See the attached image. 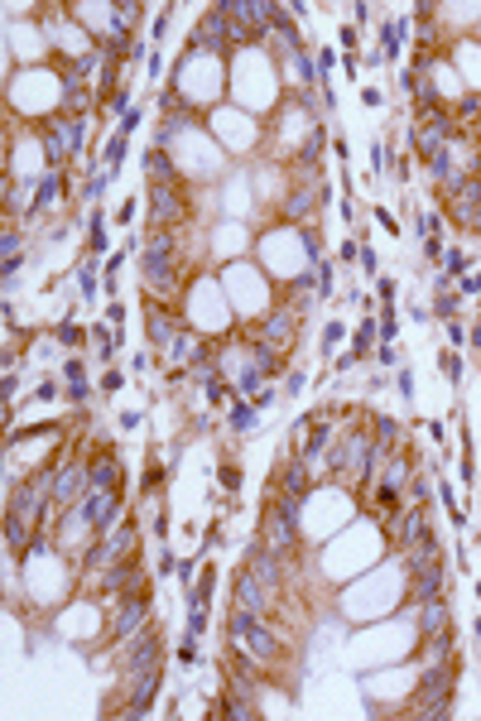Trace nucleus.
Instances as JSON below:
<instances>
[{"label": "nucleus", "instance_id": "7", "mask_svg": "<svg viewBox=\"0 0 481 721\" xmlns=\"http://www.w3.org/2000/svg\"><path fill=\"white\" fill-rule=\"evenodd\" d=\"M92 481H97L102 491H116V462H102V467L92 472Z\"/></svg>", "mask_w": 481, "mask_h": 721}, {"label": "nucleus", "instance_id": "12", "mask_svg": "<svg viewBox=\"0 0 481 721\" xmlns=\"http://www.w3.org/2000/svg\"><path fill=\"white\" fill-rule=\"evenodd\" d=\"M207 591H212V572H207V577H202V587L193 591V606H207Z\"/></svg>", "mask_w": 481, "mask_h": 721}, {"label": "nucleus", "instance_id": "6", "mask_svg": "<svg viewBox=\"0 0 481 721\" xmlns=\"http://www.w3.org/2000/svg\"><path fill=\"white\" fill-rule=\"evenodd\" d=\"M154 216H159V221L178 216V197H173V192H169L164 183H154Z\"/></svg>", "mask_w": 481, "mask_h": 721}, {"label": "nucleus", "instance_id": "2", "mask_svg": "<svg viewBox=\"0 0 481 721\" xmlns=\"http://www.w3.org/2000/svg\"><path fill=\"white\" fill-rule=\"evenodd\" d=\"M231 625H236V635H240L245 644H255V654H274V640H269L265 630H260V625H255V620L245 615V606L236 611V620H231Z\"/></svg>", "mask_w": 481, "mask_h": 721}, {"label": "nucleus", "instance_id": "9", "mask_svg": "<svg viewBox=\"0 0 481 721\" xmlns=\"http://www.w3.org/2000/svg\"><path fill=\"white\" fill-rule=\"evenodd\" d=\"M284 486L294 491V500H298V495H303V486H308V476H303V467H289V472H284Z\"/></svg>", "mask_w": 481, "mask_h": 721}, {"label": "nucleus", "instance_id": "3", "mask_svg": "<svg viewBox=\"0 0 481 721\" xmlns=\"http://www.w3.org/2000/svg\"><path fill=\"white\" fill-rule=\"evenodd\" d=\"M111 510H116V491H102V495H92V500H87V519H92L97 529H106V524H111Z\"/></svg>", "mask_w": 481, "mask_h": 721}, {"label": "nucleus", "instance_id": "8", "mask_svg": "<svg viewBox=\"0 0 481 721\" xmlns=\"http://www.w3.org/2000/svg\"><path fill=\"white\" fill-rule=\"evenodd\" d=\"M140 615H145V601H135V606H126V615H121V635H130L135 625H140Z\"/></svg>", "mask_w": 481, "mask_h": 721}, {"label": "nucleus", "instance_id": "15", "mask_svg": "<svg viewBox=\"0 0 481 721\" xmlns=\"http://www.w3.org/2000/svg\"><path fill=\"white\" fill-rule=\"evenodd\" d=\"M140 125V111H126V121H121V135H130Z\"/></svg>", "mask_w": 481, "mask_h": 721}, {"label": "nucleus", "instance_id": "11", "mask_svg": "<svg viewBox=\"0 0 481 721\" xmlns=\"http://www.w3.org/2000/svg\"><path fill=\"white\" fill-rule=\"evenodd\" d=\"M150 168H154V178H159V183H164V178H169V164H164V154H159V149L150 154Z\"/></svg>", "mask_w": 481, "mask_h": 721}, {"label": "nucleus", "instance_id": "1", "mask_svg": "<svg viewBox=\"0 0 481 721\" xmlns=\"http://www.w3.org/2000/svg\"><path fill=\"white\" fill-rule=\"evenodd\" d=\"M169 255H173V245L164 236L150 240V255H145V269H150V284L154 289H169Z\"/></svg>", "mask_w": 481, "mask_h": 721}, {"label": "nucleus", "instance_id": "10", "mask_svg": "<svg viewBox=\"0 0 481 721\" xmlns=\"http://www.w3.org/2000/svg\"><path fill=\"white\" fill-rule=\"evenodd\" d=\"M54 192H58V178H44L39 197H34V212H39V207H49V202H54Z\"/></svg>", "mask_w": 481, "mask_h": 721}, {"label": "nucleus", "instance_id": "13", "mask_svg": "<svg viewBox=\"0 0 481 721\" xmlns=\"http://www.w3.org/2000/svg\"><path fill=\"white\" fill-rule=\"evenodd\" d=\"M92 250H106V231H102V221H92Z\"/></svg>", "mask_w": 481, "mask_h": 721}, {"label": "nucleus", "instance_id": "16", "mask_svg": "<svg viewBox=\"0 0 481 721\" xmlns=\"http://www.w3.org/2000/svg\"><path fill=\"white\" fill-rule=\"evenodd\" d=\"M472 342H477V347H481V327H472Z\"/></svg>", "mask_w": 481, "mask_h": 721}, {"label": "nucleus", "instance_id": "4", "mask_svg": "<svg viewBox=\"0 0 481 721\" xmlns=\"http://www.w3.org/2000/svg\"><path fill=\"white\" fill-rule=\"evenodd\" d=\"M78 140H82L78 125H54V130H49V154H58V159H63V154H68Z\"/></svg>", "mask_w": 481, "mask_h": 721}, {"label": "nucleus", "instance_id": "14", "mask_svg": "<svg viewBox=\"0 0 481 721\" xmlns=\"http://www.w3.org/2000/svg\"><path fill=\"white\" fill-rule=\"evenodd\" d=\"M250 419H255V414H250V409H245V404H240L236 414H231V424H236V428H245V424H250Z\"/></svg>", "mask_w": 481, "mask_h": 721}, {"label": "nucleus", "instance_id": "5", "mask_svg": "<svg viewBox=\"0 0 481 721\" xmlns=\"http://www.w3.org/2000/svg\"><path fill=\"white\" fill-rule=\"evenodd\" d=\"M236 596H240V606H250V611H260V606H265V591H260V582H255L250 572H240Z\"/></svg>", "mask_w": 481, "mask_h": 721}]
</instances>
